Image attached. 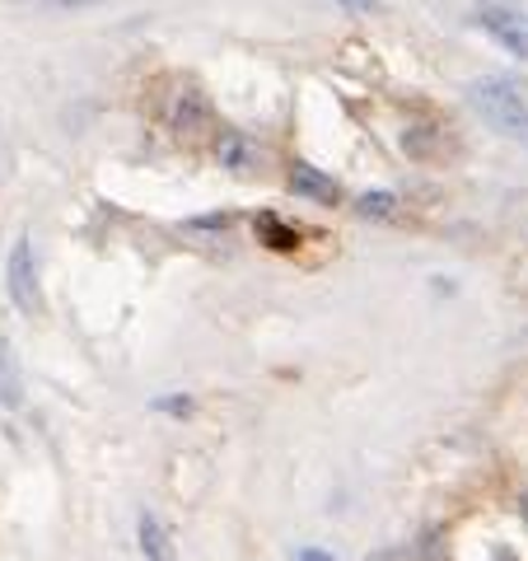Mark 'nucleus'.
<instances>
[{
    "instance_id": "1",
    "label": "nucleus",
    "mask_w": 528,
    "mask_h": 561,
    "mask_svg": "<svg viewBox=\"0 0 528 561\" xmlns=\"http://www.w3.org/2000/svg\"><path fill=\"white\" fill-rule=\"evenodd\" d=\"M468 99H472V108H478L496 131H505L509 140L528 146V99H524V90H519L515 80H505V76L472 80L468 84Z\"/></svg>"
},
{
    "instance_id": "2",
    "label": "nucleus",
    "mask_w": 528,
    "mask_h": 561,
    "mask_svg": "<svg viewBox=\"0 0 528 561\" xmlns=\"http://www.w3.org/2000/svg\"><path fill=\"white\" fill-rule=\"evenodd\" d=\"M210 154H216V164L230 173V179H257L262 169H267V150H262V140L239 131V127H220L216 140H210Z\"/></svg>"
},
{
    "instance_id": "3",
    "label": "nucleus",
    "mask_w": 528,
    "mask_h": 561,
    "mask_svg": "<svg viewBox=\"0 0 528 561\" xmlns=\"http://www.w3.org/2000/svg\"><path fill=\"white\" fill-rule=\"evenodd\" d=\"M5 290L20 313H28V319H38L43 313V290H38V262H33V239H14L10 249V262H5Z\"/></svg>"
},
{
    "instance_id": "4",
    "label": "nucleus",
    "mask_w": 528,
    "mask_h": 561,
    "mask_svg": "<svg viewBox=\"0 0 528 561\" xmlns=\"http://www.w3.org/2000/svg\"><path fill=\"white\" fill-rule=\"evenodd\" d=\"M164 122L173 136L183 140H202L216 131V108H210V99L197 90V84H183V90L169 94V108H164Z\"/></svg>"
},
{
    "instance_id": "5",
    "label": "nucleus",
    "mask_w": 528,
    "mask_h": 561,
    "mask_svg": "<svg viewBox=\"0 0 528 561\" xmlns=\"http://www.w3.org/2000/svg\"><path fill=\"white\" fill-rule=\"evenodd\" d=\"M286 187L295 192L299 202H313V206H337V202H342L337 179H328V173H323V169H313L309 160H295V164H290Z\"/></svg>"
},
{
    "instance_id": "6",
    "label": "nucleus",
    "mask_w": 528,
    "mask_h": 561,
    "mask_svg": "<svg viewBox=\"0 0 528 561\" xmlns=\"http://www.w3.org/2000/svg\"><path fill=\"white\" fill-rule=\"evenodd\" d=\"M136 538H140V557H146V561H179V548H173L169 529H164V524L154 519L150 511L140 515V524H136Z\"/></svg>"
},
{
    "instance_id": "7",
    "label": "nucleus",
    "mask_w": 528,
    "mask_h": 561,
    "mask_svg": "<svg viewBox=\"0 0 528 561\" xmlns=\"http://www.w3.org/2000/svg\"><path fill=\"white\" fill-rule=\"evenodd\" d=\"M482 28H486L501 47H509L515 57L528 61V20H509V14H482Z\"/></svg>"
},
{
    "instance_id": "8",
    "label": "nucleus",
    "mask_w": 528,
    "mask_h": 561,
    "mask_svg": "<svg viewBox=\"0 0 528 561\" xmlns=\"http://www.w3.org/2000/svg\"><path fill=\"white\" fill-rule=\"evenodd\" d=\"M0 408H24V379H20V365L10 356V342L0 337Z\"/></svg>"
},
{
    "instance_id": "9",
    "label": "nucleus",
    "mask_w": 528,
    "mask_h": 561,
    "mask_svg": "<svg viewBox=\"0 0 528 561\" xmlns=\"http://www.w3.org/2000/svg\"><path fill=\"white\" fill-rule=\"evenodd\" d=\"M257 239L276 253H295L299 249V230H290L280 216H257Z\"/></svg>"
},
{
    "instance_id": "10",
    "label": "nucleus",
    "mask_w": 528,
    "mask_h": 561,
    "mask_svg": "<svg viewBox=\"0 0 528 561\" xmlns=\"http://www.w3.org/2000/svg\"><path fill=\"white\" fill-rule=\"evenodd\" d=\"M393 210H398L393 192H365V197H356V216L360 220H389Z\"/></svg>"
},
{
    "instance_id": "11",
    "label": "nucleus",
    "mask_w": 528,
    "mask_h": 561,
    "mask_svg": "<svg viewBox=\"0 0 528 561\" xmlns=\"http://www.w3.org/2000/svg\"><path fill=\"white\" fill-rule=\"evenodd\" d=\"M435 127H408V136H402V146H408V154H416V160H426V154L435 150Z\"/></svg>"
},
{
    "instance_id": "12",
    "label": "nucleus",
    "mask_w": 528,
    "mask_h": 561,
    "mask_svg": "<svg viewBox=\"0 0 528 561\" xmlns=\"http://www.w3.org/2000/svg\"><path fill=\"white\" fill-rule=\"evenodd\" d=\"M154 408H160V412H173V416H187V412H192V398H160Z\"/></svg>"
},
{
    "instance_id": "13",
    "label": "nucleus",
    "mask_w": 528,
    "mask_h": 561,
    "mask_svg": "<svg viewBox=\"0 0 528 561\" xmlns=\"http://www.w3.org/2000/svg\"><path fill=\"white\" fill-rule=\"evenodd\" d=\"M295 561H337V557L323 552V548H299V552H295Z\"/></svg>"
},
{
    "instance_id": "14",
    "label": "nucleus",
    "mask_w": 528,
    "mask_h": 561,
    "mask_svg": "<svg viewBox=\"0 0 528 561\" xmlns=\"http://www.w3.org/2000/svg\"><path fill=\"white\" fill-rule=\"evenodd\" d=\"M342 5H351V10H375V0H342Z\"/></svg>"
},
{
    "instance_id": "15",
    "label": "nucleus",
    "mask_w": 528,
    "mask_h": 561,
    "mask_svg": "<svg viewBox=\"0 0 528 561\" xmlns=\"http://www.w3.org/2000/svg\"><path fill=\"white\" fill-rule=\"evenodd\" d=\"M519 519L528 524V491H524V496H519Z\"/></svg>"
}]
</instances>
